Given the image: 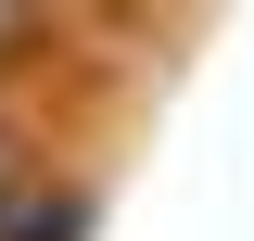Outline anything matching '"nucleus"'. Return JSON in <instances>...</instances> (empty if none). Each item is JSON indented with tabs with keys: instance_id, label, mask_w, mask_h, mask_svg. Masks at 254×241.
<instances>
[{
	"instance_id": "obj_2",
	"label": "nucleus",
	"mask_w": 254,
	"mask_h": 241,
	"mask_svg": "<svg viewBox=\"0 0 254 241\" xmlns=\"http://www.w3.org/2000/svg\"><path fill=\"white\" fill-rule=\"evenodd\" d=\"M38 38H51V26H38V13H0V63H26Z\"/></svg>"
},
{
	"instance_id": "obj_1",
	"label": "nucleus",
	"mask_w": 254,
	"mask_h": 241,
	"mask_svg": "<svg viewBox=\"0 0 254 241\" xmlns=\"http://www.w3.org/2000/svg\"><path fill=\"white\" fill-rule=\"evenodd\" d=\"M89 216H102V190H89V165H64V178H13L0 190V241H89Z\"/></svg>"
},
{
	"instance_id": "obj_3",
	"label": "nucleus",
	"mask_w": 254,
	"mask_h": 241,
	"mask_svg": "<svg viewBox=\"0 0 254 241\" xmlns=\"http://www.w3.org/2000/svg\"><path fill=\"white\" fill-rule=\"evenodd\" d=\"M13 178H26V140H13V115H0V190H13Z\"/></svg>"
}]
</instances>
